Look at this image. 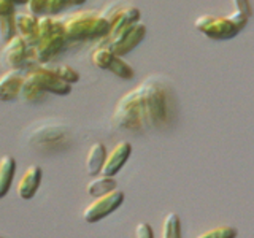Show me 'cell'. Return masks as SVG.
Listing matches in <instances>:
<instances>
[{
    "label": "cell",
    "instance_id": "obj_1",
    "mask_svg": "<svg viewBox=\"0 0 254 238\" xmlns=\"http://www.w3.org/2000/svg\"><path fill=\"white\" fill-rule=\"evenodd\" d=\"M138 91L143 129L165 125L170 116V99L164 83L159 78L151 76L138 84Z\"/></svg>",
    "mask_w": 254,
    "mask_h": 238
},
{
    "label": "cell",
    "instance_id": "obj_2",
    "mask_svg": "<svg viewBox=\"0 0 254 238\" xmlns=\"http://www.w3.org/2000/svg\"><path fill=\"white\" fill-rule=\"evenodd\" d=\"M248 16L235 11L234 14L222 18V16L202 14L194 22V27L211 40H229L234 38L238 32H242L248 24Z\"/></svg>",
    "mask_w": 254,
    "mask_h": 238
},
{
    "label": "cell",
    "instance_id": "obj_3",
    "mask_svg": "<svg viewBox=\"0 0 254 238\" xmlns=\"http://www.w3.org/2000/svg\"><path fill=\"white\" fill-rule=\"evenodd\" d=\"M111 124L119 130L138 132L143 129L138 86L118 100L113 115H111Z\"/></svg>",
    "mask_w": 254,
    "mask_h": 238
},
{
    "label": "cell",
    "instance_id": "obj_4",
    "mask_svg": "<svg viewBox=\"0 0 254 238\" xmlns=\"http://www.w3.org/2000/svg\"><path fill=\"white\" fill-rule=\"evenodd\" d=\"M110 19V34L105 40H102L100 46H107L108 43L115 42V40L121 38L127 30H129L135 22L140 21V10L137 6L126 5L115 8L113 11H110V14L103 13Z\"/></svg>",
    "mask_w": 254,
    "mask_h": 238
},
{
    "label": "cell",
    "instance_id": "obj_5",
    "mask_svg": "<svg viewBox=\"0 0 254 238\" xmlns=\"http://www.w3.org/2000/svg\"><path fill=\"white\" fill-rule=\"evenodd\" d=\"M124 202V192L123 190L113 189L108 194H103L100 197H95L94 202H91L86 206L83 211V219L86 222H97L103 218H107L108 214H111L115 210H118L119 206Z\"/></svg>",
    "mask_w": 254,
    "mask_h": 238
},
{
    "label": "cell",
    "instance_id": "obj_6",
    "mask_svg": "<svg viewBox=\"0 0 254 238\" xmlns=\"http://www.w3.org/2000/svg\"><path fill=\"white\" fill-rule=\"evenodd\" d=\"M27 75L42 87L45 92H51L56 95H67L71 92V84L62 81L56 70L46 68L43 65H34L27 70Z\"/></svg>",
    "mask_w": 254,
    "mask_h": 238
},
{
    "label": "cell",
    "instance_id": "obj_7",
    "mask_svg": "<svg viewBox=\"0 0 254 238\" xmlns=\"http://www.w3.org/2000/svg\"><path fill=\"white\" fill-rule=\"evenodd\" d=\"M97 13L94 11H76L70 16L67 21H64V35L68 42H84L89 40L91 26Z\"/></svg>",
    "mask_w": 254,
    "mask_h": 238
},
{
    "label": "cell",
    "instance_id": "obj_8",
    "mask_svg": "<svg viewBox=\"0 0 254 238\" xmlns=\"http://www.w3.org/2000/svg\"><path fill=\"white\" fill-rule=\"evenodd\" d=\"M65 35H64V27L53 32L50 35H45L42 38L37 40V45L32 48L35 54V59L38 63H46L53 60L56 56H58L64 45H65Z\"/></svg>",
    "mask_w": 254,
    "mask_h": 238
},
{
    "label": "cell",
    "instance_id": "obj_9",
    "mask_svg": "<svg viewBox=\"0 0 254 238\" xmlns=\"http://www.w3.org/2000/svg\"><path fill=\"white\" fill-rule=\"evenodd\" d=\"M145 35H146V26L141 21H138V22H135L121 38L108 43L107 48L111 53H115L116 56H121L123 58L127 53L135 50V48L141 43V40L145 38Z\"/></svg>",
    "mask_w": 254,
    "mask_h": 238
},
{
    "label": "cell",
    "instance_id": "obj_10",
    "mask_svg": "<svg viewBox=\"0 0 254 238\" xmlns=\"http://www.w3.org/2000/svg\"><path fill=\"white\" fill-rule=\"evenodd\" d=\"M27 75V68H10L0 76V102L19 99L21 86Z\"/></svg>",
    "mask_w": 254,
    "mask_h": 238
},
{
    "label": "cell",
    "instance_id": "obj_11",
    "mask_svg": "<svg viewBox=\"0 0 254 238\" xmlns=\"http://www.w3.org/2000/svg\"><path fill=\"white\" fill-rule=\"evenodd\" d=\"M29 58V46L19 37L14 35L10 42L5 43L2 51V63L10 68H26L24 63Z\"/></svg>",
    "mask_w": 254,
    "mask_h": 238
},
{
    "label": "cell",
    "instance_id": "obj_12",
    "mask_svg": "<svg viewBox=\"0 0 254 238\" xmlns=\"http://www.w3.org/2000/svg\"><path fill=\"white\" fill-rule=\"evenodd\" d=\"M132 153V145L129 141H119L118 145L107 153L105 162L100 170V175L105 177H115V175L123 169L124 164L127 162V159L130 157Z\"/></svg>",
    "mask_w": 254,
    "mask_h": 238
},
{
    "label": "cell",
    "instance_id": "obj_13",
    "mask_svg": "<svg viewBox=\"0 0 254 238\" xmlns=\"http://www.w3.org/2000/svg\"><path fill=\"white\" fill-rule=\"evenodd\" d=\"M16 35H19L29 48H34L38 40V18L30 13L14 14Z\"/></svg>",
    "mask_w": 254,
    "mask_h": 238
},
{
    "label": "cell",
    "instance_id": "obj_14",
    "mask_svg": "<svg viewBox=\"0 0 254 238\" xmlns=\"http://www.w3.org/2000/svg\"><path fill=\"white\" fill-rule=\"evenodd\" d=\"M42 177H43V170L40 165L27 167V170L22 173V177L18 182V187H16L18 197H21L22 200H30L37 194L40 182H42Z\"/></svg>",
    "mask_w": 254,
    "mask_h": 238
},
{
    "label": "cell",
    "instance_id": "obj_15",
    "mask_svg": "<svg viewBox=\"0 0 254 238\" xmlns=\"http://www.w3.org/2000/svg\"><path fill=\"white\" fill-rule=\"evenodd\" d=\"M105 157H107L105 145H103L102 141L92 143L91 148L87 149V154L84 159V167H86V172L89 177H97V175H100L103 162H105Z\"/></svg>",
    "mask_w": 254,
    "mask_h": 238
},
{
    "label": "cell",
    "instance_id": "obj_16",
    "mask_svg": "<svg viewBox=\"0 0 254 238\" xmlns=\"http://www.w3.org/2000/svg\"><path fill=\"white\" fill-rule=\"evenodd\" d=\"M16 172V161L10 154L0 157V198H3L11 187Z\"/></svg>",
    "mask_w": 254,
    "mask_h": 238
},
{
    "label": "cell",
    "instance_id": "obj_17",
    "mask_svg": "<svg viewBox=\"0 0 254 238\" xmlns=\"http://www.w3.org/2000/svg\"><path fill=\"white\" fill-rule=\"evenodd\" d=\"M113 189H116V179L113 177H105V175H97V178L91 179L86 186L87 194L92 195L94 198L108 194Z\"/></svg>",
    "mask_w": 254,
    "mask_h": 238
},
{
    "label": "cell",
    "instance_id": "obj_18",
    "mask_svg": "<svg viewBox=\"0 0 254 238\" xmlns=\"http://www.w3.org/2000/svg\"><path fill=\"white\" fill-rule=\"evenodd\" d=\"M46 92L40 87L34 79H32L29 75H26L22 81V86H21V92H19V97L24 99L26 102H38L43 99V95Z\"/></svg>",
    "mask_w": 254,
    "mask_h": 238
},
{
    "label": "cell",
    "instance_id": "obj_19",
    "mask_svg": "<svg viewBox=\"0 0 254 238\" xmlns=\"http://www.w3.org/2000/svg\"><path fill=\"white\" fill-rule=\"evenodd\" d=\"M107 70H110L111 73L121 79H132L135 76V70L121 58V56H116V54H113V58H111Z\"/></svg>",
    "mask_w": 254,
    "mask_h": 238
},
{
    "label": "cell",
    "instance_id": "obj_20",
    "mask_svg": "<svg viewBox=\"0 0 254 238\" xmlns=\"http://www.w3.org/2000/svg\"><path fill=\"white\" fill-rule=\"evenodd\" d=\"M110 19L105 14H97L94 18V22L91 26V32H89V40H105L110 34Z\"/></svg>",
    "mask_w": 254,
    "mask_h": 238
},
{
    "label": "cell",
    "instance_id": "obj_21",
    "mask_svg": "<svg viewBox=\"0 0 254 238\" xmlns=\"http://www.w3.org/2000/svg\"><path fill=\"white\" fill-rule=\"evenodd\" d=\"M162 238H181V222L177 213H169L164 218Z\"/></svg>",
    "mask_w": 254,
    "mask_h": 238
},
{
    "label": "cell",
    "instance_id": "obj_22",
    "mask_svg": "<svg viewBox=\"0 0 254 238\" xmlns=\"http://www.w3.org/2000/svg\"><path fill=\"white\" fill-rule=\"evenodd\" d=\"M16 35L14 27V14L0 16V42L8 43Z\"/></svg>",
    "mask_w": 254,
    "mask_h": 238
},
{
    "label": "cell",
    "instance_id": "obj_23",
    "mask_svg": "<svg viewBox=\"0 0 254 238\" xmlns=\"http://www.w3.org/2000/svg\"><path fill=\"white\" fill-rule=\"evenodd\" d=\"M113 54L115 53H111L107 46H99V48H95V50L92 51L91 54V60L92 63L97 68H102V70H107L108 65H110V60L111 58H113Z\"/></svg>",
    "mask_w": 254,
    "mask_h": 238
},
{
    "label": "cell",
    "instance_id": "obj_24",
    "mask_svg": "<svg viewBox=\"0 0 254 238\" xmlns=\"http://www.w3.org/2000/svg\"><path fill=\"white\" fill-rule=\"evenodd\" d=\"M237 229L232 226H221L216 229H210L206 232L200 234L197 238H235Z\"/></svg>",
    "mask_w": 254,
    "mask_h": 238
},
{
    "label": "cell",
    "instance_id": "obj_25",
    "mask_svg": "<svg viewBox=\"0 0 254 238\" xmlns=\"http://www.w3.org/2000/svg\"><path fill=\"white\" fill-rule=\"evenodd\" d=\"M56 73L59 75V78L62 79V81H65L68 84H73V83L79 81V73L73 67L67 65V63H64V65H59L58 68H56Z\"/></svg>",
    "mask_w": 254,
    "mask_h": 238
},
{
    "label": "cell",
    "instance_id": "obj_26",
    "mask_svg": "<svg viewBox=\"0 0 254 238\" xmlns=\"http://www.w3.org/2000/svg\"><path fill=\"white\" fill-rule=\"evenodd\" d=\"M27 8L30 14L40 18L48 14V0H27Z\"/></svg>",
    "mask_w": 254,
    "mask_h": 238
},
{
    "label": "cell",
    "instance_id": "obj_27",
    "mask_svg": "<svg viewBox=\"0 0 254 238\" xmlns=\"http://www.w3.org/2000/svg\"><path fill=\"white\" fill-rule=\"evenodd\" d=\"M135 238H154L153 227L148 222H140L135 227Z\"/></svg>",
    "mask_w": 254,
    "mask_h": 238
},
{
    "label": "cell",
    "instance_id": "obj_28",
    "mask_svg": "<svg viewBox=\"0 0 254 238\" xmlns=\"http://www.w3.org/2000/svg\"><path fill=\"white\" fill-rule=\"evenodd\" d=\"M234 5H235V11H238V13H242L245 16H248V18H251L253 8H251L250 0H234Z\"/></svg>",
    "mask_w": 254,
    "mask_h": 238
},
{
    "label": "cell",
    "instance_id": "obj_29",
    "mask_svg": "<svg viewBox=\"0 0 254 238\" xmlns=\"http://www.w3.org/2000/svg\"><path fill=\"white\" fill-rule=\"evenodd\" d=\"M14 14V3L10 0H0V16Z\"/></svg>",
    "mask_w": 254,
    "mask_h": 238
},
{
    "label": "cell",
    "instance_id": "obj_30",
    "mask_svg": "<svg viewBox=\"0 0 254 238\" xmlns=\"http://www.w3.org/2000/svg\"><path fill=\"white\" fill-rule=\"evenodd\" d=\"M86 2V0H70L71 5H83Z\"/></svg>",
    "mask_w": 254,
    "mask_h": 238
},
{
    "label": "cell",
    "instance_id": "obj_31",
    "mask_svg": "<svg viewBox=\"0 0 254 238\" xmlns=\"http://www.w3.org/2000/svg\"><path fill=\"white\" fill-rule=\"evenodd\" d=\"M10 2H13L16 5V3H27V0H10Z\"/></svg>",
    "mask_w": 254,
    "mask_h": 238
},
{
    "label": "cell",
    "instance_id": "obj_32",
    "mask_svg": "<svg viewBox=\"0 0 254 238\" xmlns=\"http://www.w3.org/2000/svg\"><path fill=\"white\" fill-rule=\"evenodd\" d=\"M0 238H3V237H0Z\"/></svg>",
    "mask_w": 254,
    "mask_h": 238
}]
</instances>
